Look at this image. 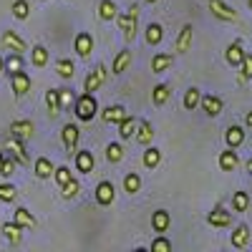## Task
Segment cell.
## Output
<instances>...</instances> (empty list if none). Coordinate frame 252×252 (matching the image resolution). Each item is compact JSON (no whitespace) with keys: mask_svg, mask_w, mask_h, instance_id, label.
<instances>
[{"mask_svg":"<svg viewBox=\"0 0 252 252\" xmlns=\"http://www.w3.org/2000/svg\"><path fill=\"white\" fill-rule=\"evenodd\" d=\"M73 109H76V119H81V121H91V119L96 116V111H98L94 94H83V96H78V98L73 101Z\"/></svg>","mask_w":252,"mask_h":252,"instance_id":"obj_1","label":"cell"},{"mask_svg":"<svg viewBox=\"0 0 252 252\" xmlns=\"http://www.w3.org/2000/svg\"><path fill=\"white\" fill-rule=\"evenodd\" d=\"M136 18H139V8H136V5H131L126 15H116V20H119V28L124 31L126 40H131V38L136 35Z\"/></svg>","mask_w":252,"mask_h":252,"instance_id":"obj_2","label":"cell"},{"mask_svg":"<svg viewBox=\"0 0 252 252\" xmlns=\"http://www.w3.org/2000/svg\"><path fill=\"white\" fill-rule=\"evenodd\" d=\"M209 10H212L215 18L224 20V23H235L237 20V10H232L224 0H209Z\"/></svg>","mask_w":252,"mask_h":252,"instance_id":"obj_3","label":"cell"},{"mask_svg":"<svg viewBox=\"0 0 252 252\" xmlns=\"http://www.w3.org/2000/svg\"><path fill=\"white\" fill-rule=\"evenodd\" d=\"M199 106L204 109L207 116H220L222 109H224V101H222L220 96H215V94H207V96L199 98Z\"/></svg>","mask_w":252,"mask_h":252,"instance_id":"obj_4","label":"cell"},{"mask_svg":"<svg viewBox=\"0 0 252 252\" xmlns=\"http://www.w3.org/2000/svg\"><path fill=\"white\" fill-rule=\"evenodd\" d=\"M10 86L15 91V96H26L31 91V76L26 71H15L10 73Z\"/></svg>","mask_w":252,"mask_h":252,"instance_id":"obj_5","label":"cell"},{"mask_svg":"<svg viewBox=\"0 0 252 252\" xmlns=\"http://www.w3.org/2000/svg\"><path fill=\"white\" fill-rule=\"evenodd\" d=\"M103 81H106V68H103V66L94 68V71L89 73L86 83H83V94H94L98 86H103Z\"/></svg>","mask_w":252,"mask_h":252,"instance_id":"obj_6","label":"cell"},{"mask_svg":"<svg viewBox=\"0 0 252 252\" xmlns=\"http://www.w3.org/2000/svg\"><path fill=\"white\" fill-rule=\"evenodd\" d=\"M3 48H8V51H13V53H23V51H28L26 40L20 38L15 31H5V33H3Z\"/></svg>","mask_w":252,"mask_h":252,"instance_id":"obj_7","label":"cell"},{"mask_svg":"<svg viewBox=\"0 0 252 252\" xmlns=\"http://www.w3.org/2000/svg\"><path fill=\"white\" fill-rule=\"evenodd\" d=\"M192 35H194V28H192V23H187V26L179 31V35H177L174 51H177V53H187L189 48H192Z\"/></svg>","mask_w":252,"mask_h":252,"instance_id":"obj_8","label":"cell"},{"mask_svg":"<svg viewBox=\"0 0 252 252\" xmlns=\"http://www.w3.org/2000/svg\"><path fill=\"white\" fill-rule=\"evenodd\" d=\"M207 224H212V227H229V224H232V215L224 212L222 207H215L212 212L207 215Z\"/></svg>","mask_w":252,"mask_h":252,"instance_id":"obj_9","label":"cell"},{"mask_svg":"<svg viewBox=\"0 0 252 252\" xmlns=\"http://www.w3.org/2000/svg\"><path fill=\"white\" fill-rule=\"evenodd\" d=\"M73 48H76V53H78L81 58H89L91 51H94V38H91L89 33H78L76 40H73Z\"/></svg>","mask_w":252,"mask_h":252,"instance_id":"obj_10","label":"cell"},{"mask_svg":"<svg viewBox=\"0 0 252 252\" xmlns=\"http://www.w3.org/2000/svg\"><path fill=\"white\" fill-rule=\"evenodd\" d=\"M217 161H220V169H222V172H235L237 166H240V157H237V152H235V149H229V146H227V152L220 154Z\"/></svg>","mask_w":252,"mask_h":252,"instance_id":"obj_11","label":"cell"},{"mask_svg":"<svg viewBox=\"0 0 252 252\" xmlns=\"http://www.w3.org/2000/svg\"><path fill=\"white\" fill-rule=\"evenodd\" d=\"M13 222L20 224V227H26V229H35V227H38V220L28 212L26 207H18V209H15V212H13Z\"/></svg>","mask_w":252,"mask_h":252,"instance_id":"obj_12","label":"cell"},{"mask_svg":"<svg viewBox=\"0 0 252 252\" xmlns=\"http://www.w3.org/2000/svg\"><path fill=\"white\" fill-rule=\"evenodd\" d=\"M224 144L229 146V149L242 146L245 144V129H242V126H229V129L224 131Z\"/></svg>","mask_w":252,"mask_h":252,"instance_id":"obj_13","label":"cell"},{"mask_svg":"<svg viewBox=\"0 0 252 252\" xmlns=\"http://www.w3.org/2000/svg\"><path fill=\"white\" fill-rule=\"evenodd\" d=\"M5 149L8 152H13V157H15V161L18 164H28V154H26V146H23V141H20V139H15V136H10L8 139V144H5Z\"/></svg>","mask_w":252,"mask_h":252,"instance_id":"obj_14","label":"cell"},{"mask_svg":"<svg viewBox=\"0 0 252 252\" xmlns=\"http://www.w3.org/2000/svg\"><path fill=\"white\" fill-rule=\"evenodd\" d=\"M242 58H245V48H242L240 40H235V43H229V46H227V51H224V61L229 63V66H240Z\"/></svg>","mask_w":252,"mask_h":252,"instance_id":"obj_15","label":"cell"},{"mask_svg":"<svg viewBox=\"0 0 252 252\" xmlns=\"http://www.w3.org/2000/svg\"><path fill=\"white\" fill-rule=\"evenodd\" d=\"M10 136L20 139V141H26L33 136V124L31 121H13L10 124Z\"/></svg>","mask_w":252,"mask_h":252,"instance_id":"obj_16","label":"cell"},{"mask_svg":"<svg viewBox=\"0 0 252 252\" xmlns=\"http://www.w3.org/2000/svg\"><path fill=\"white\" fill-rule=\"evenodd\" d=\"M169 224H172V217H169V212H164V209H157V212L152 215V227H154V232L164 235L166 229H169Z\"/></svg>","mask_w":252,"mask_h":252,"instance_id":"obj_17","label":"cell"},{"mask_svg":"<svg viewBox=\"0 0 252 252\" xmlns=\"http://www.w3.org/2000/svg\"><path fill=\"white\" fill-rule=\"evenodd\" d=\"M96 202L103 204V207H109L114 202V184L111 182H101L96 187Z\"/></svg>","mask_w":252,"mask_h":252,"instance_id":"obj_18","label":"cell"},{"mask_svg":"<svg viewBox=\"0 0 252 252\" xmlns=\"http://www.w3.org/2000/svg\"><path fill=\"white\" fill-rule=\"evenodd\" d=\"M172 63H174L172 53H157L152 58V73H164L166 68H172Z\"/></svg>","mask_w":252,"mask_h":252,"instance_id":"obj_19","label":"cell"},{"mask_svg":"<svg viewBox=\"0 0 252 252\" xmlns=\"http://www.w3.org/2000/svg\"><path fill=\"white\" fill-rule=\"evenodd\" d=\"M76 144H78V129H76V124L63 126V146H66L71 154H76V152H73Z\"/></svg>","mask_w":252,"mask_h":252,"instance_id":"obj_20","label":"cell"},{"mask_svg":"<svg viewBox=\"0 0 252 252\" xmlns=\"http://www.w3.org/2000/svg\"><path fill=\"white\" fill-rule=\"evenodd\" d=\"M229 242H232V247H237V250L247 247V242H250V227H247V224H237Z\"/></svg>","mask_w":252,"mask_h":252,"instance_id":"obj_21","label":"cell"},{"mask_svg":"<svg viewBox=\"0 0 252 252\" xmlns=\"http://www.w3.org/2000/svg\"><path fill=\"white\" fill-rule=\"evenodd\" d=\"M144 35H146V43H149V46H159L164 40V28L159 23H149L146 31H144Z\"/></svg>","mask_w":252,"mask_h":252,"instance_id":"obj_22","label":"cell"},{"mask_svg":"<svg viewBox=\"0 0 252 252\" xmlns=\"http://www.w3.org/2000/svg\"><path fill=\"white\" fill-rule=\"evenodd\" d=\"M76 169L83 174L94 172V154L91 152H76Z\"/></svg>","mask_w":252,"mask_h":252,"instance_id":"obj_23","label":"cell"},{"mask_svg":"<svg viewBox=\"0 0 252 252\" xmlns=\"http://www.w3.org/2000/svg\"><path fill=\"white\" fill-rule=\"evenodd\" d=\"M136 141L144 146V144H152V139H154V129H152V124L149 121H139V126H136Z\"/></svg>","mask_w":252,"mask_h":252,"instance_id":"obj_24","label":"cell"},{"mask_svg":"<svg viewBox=\"0 0 252 252\" xmlns=\"http://www.w3.org/2000/svg\"><path fill=\"white\" fill-rule=\"evenodd\" d=\"M23 232H26V227H20V224H15V222H5V224H3V235H5L13 245H18L20 240H23Z\"/></svg>","mask_w":252,"mask_h":252,"instance_id":"obj_25","label":"cell"},{"mask_svg":"<svg viewBox=\"0 0 252 252\" xmlns=\"http://www.w3.org/2000/svg\"><path fill=\"white\" fill-rule=\"evenodd\" d=\"M172 96V89L166 86V83H157L154 91H152V101H154V106H164L166 101H169Z\"/></svg>","mask_w":252,"mask_h":252,"instance_id":"obj_26","label":"cell"},{"mask_svg":"<svg viewBox=\"0 0 252 252\" xmlns=\"http://www.w3.org/2000/svg\"><path fill=\"white\" fill-rule=\"evenodd\" d=\"M136 126H139V119L126 116V119L119 124V136H121V139H131V136L136 134Z\"/></svg>","mask_w":252,"mask_h":252,"instance_id":"obj_27","label":"cell"},{"mask_svg":"<svg viewBox=\"0 0 252 252\" xmlns=\"http://www.w3.org/2000/svg\"><path fill=\"white\" fill-rule=\"evenodd\" d=\"M129 63H131V51H119L116 53V58H114V66H111V71L114 73H124L126 68H129Z\"/></svg>","mask_w":252,"mask_h":252,"instance_id":"obj_28","label":"cell"},{"mask_svg":"<svg viewBox=\"0 0 252 252\" xmlns=\"http://www.w3.org/2000/svg\"><path fill=\"white\" fill-rule=\"evenodd\" d=\"M126 116H129V114L124 111V106H109L106 111H103V121H106V124H121Z\"/></svg>","mask_w":252,"mask_h":252,"instance_id":"obj_29","label":"cell"},{"mask_svg":"<svg viewBox=\"0 0 252 252\" xmlns=\"http://www.w3.org/2000/svg\"><path fill=\"white\" fill-rule=\"evenodd\" d=\"M116 15H119L116 3H111V0H101V5H98V18H101V20H114Z\"/></svg>","mask_w":252,"mask_h":252,"instance_id":"obj_30","label":"cell"},{"mask_svg":"<svg viewBox=\"0 0 252 252\" xmlns=\"http://www.w3.org/2000/svg\"><path fill=\"white\" fill-rule=\"evenodd\" d=\"M35 177H38V179H48V177H53V164H51V159L40 157V159L35 161Z\"/></svg>","mask_w":252,"mask_h":252,"instance_id":"obj_31","label":"cell"},{"mask_svg":"<svg viewBox=\"0 0 252 252\" xmlns=\"http://www.w3.org/2000/svg\"><path fill=\"white\" fill-rule=\"evenodd\" d=\"M3 71H8V76L15 73V71H23V53H13V56H8L5 63H3Z\"/></svg>","mask_w":252,"mask_h":252,"instance_id":"obj_32","label":"cell"},{"mask_svg":"<svg viewBox=\"0 0 252 252\" xmlns=\"http://www.w3.org/2000/svg\"><path fill=\"white\" fill-rule=\"evenodd\" d=\"M159 161H161V152L157 149V146H149V149L144 152V166L146 169H157Z\"/></svg>","mask_w":252,"mask_h":252,"instance_id":"obj_33","label":"cell"},{"mask_svg":"<svg viewBox=\"0 0 252 252\" xmlns=\"http://www.w3.org/2000/svg\"><path fill=\"white\" fill-rule=\"evenodd\" d=\"M199 98H202V91L192 86V89L184 94V109H187V111H194V109L199 106Z\"/></svg>","mask_w":252,"mask_h":252,"instance_id":"obj_34","label":"cell"},{"mask_svg":"<svg viewBox=\"0 0 252 252\" xmlns=\"http://www.w3.org/2000/svg\"><path fill=\"white\" fill-rule=\"evenodd\" d=\"M106 159H109L111 164H119V161L124 159V146H121L119 141H111V144L106 146Z\"/></svg>","mask_w":252,"mask_h":252,"instance_id":"obj_35","label":"cell"},{"mask_svg":"<svg viewBox=\"0 0 252 252\" xmlns=\"http://www.w3.org/2000/svg\"><path fill=\"white\" fill-rule=\"evenodd\" d=\"M46 106H48V114L56 116L61 111V103H58V89H51L46 91Z\"/></svg>","mask_w":252,"mask_h":252,"instance_id":"obj_36","label":"cell"},{"mask_svg":"<svg viewBox=\"0 0 252 252\" xmlns=\"http://www.w3.org/2000/svg\"><path fill=\"white\" fill-rule=\"evenodd\" d=\"M237 68H240V81H250L252 78V53L245 51V58H242V63Z\"/></svg>","mask_w":252,"mask_h":252,"instance_id":"obj_37","label":"cell"},{"mask_svg":"<svg viewBox=\"0 0 252 252\" xmlns=\"http://www.w3.org/2000/svg\"><path fill=\"white\" fill-rule=\"evenodd\" d=\"M31 58H33V66L43 68L46 63H48V51H46L43 46H35V48L31 51Z\"/></svg>","mask_w":252,"mask_h":252,"instance_id":"obj_38","label":"cell"},{"mask_svg":"<svg viewBox=\"0 0 252 252\" xmlns=\"http://www.w3.org/2000/svg\"><path fill=\"white\" fill-rule=\"evenodd\" d=\"M247 207H250L247 192H235V197H232V209H235V212H247Z\"/></svg>","mask_w":252,"mask_h":252,"instance_id":"obj_39","label":"cell"},{"mask_svg":"<svg viewBox=\"0 0 252 252\" xmlns=\"http://www.w3.org/2000/svg\"><path fill=\"white\" fill-rule=\"evenodd\" d=\"M124 189L129 194H136L139 189H141V177L139 174H126V179H124Z\"/></svg>","mask_w":252,"mask_h":252,"instance_id":"obj_40","label":"cell"},{"mask_svg":"<svg viewBox=\"0 0 252 252\" xmlns=\"http://www.w3.org/2000/svg\"><path fill=\"white\" fill-rule=\"evenodd\" d=\"M56 71H58V76H63V78H71V76H73V63H71L68 58H61V61L56 63Z\"/></svg>","mask_w":252,"mask_h":252,"instance_id":"obj_41","label":"cell"},{"mask_svg":"<svg viewBox=\"0 0 252 252\" xmlns=\"http://www.w3.org/2000/svg\"><path fill=\"white\" fill-rule=\"evenodd\" d=\"M28 13H31V8H28L26 0H15V3H13V15H15L18 20H26Z\"/></svg>","mask_w":252,"mask_h":252,"instance_id":"obj_42","label":"cell"},{"mask_svg":"<svg viewBox=\"0 0 252 252\" xmlns=\"http://www.w3.org/2000/svg\"><path fill=\"white\" fill-rule=\"evenodd\" d=\"M73 101H76V98H73V94H71L68 89H63V91L58 89V103H61V111H66L68 106H73Z\"/></svg>","mask_w":252,"mask_h":252,"instance_id":"obj_43","label":"cell"},{"mask_svg":"<svg viewBox=\"0 0 252 252\" xmlns=\"http://www.w3.org/2000/svg\"><path fill=\"white\" fill-rule=\"evenodd\" d=\"M15 194H18V189L13 184H0V199L3 202H13Z\"/></svg>","mask_w":252,"mask_h":252,"instance_id":"obj_44","label":"cell"},{"mask_svg":"<svg viewBox=\"0 0 252 252\" xmlns=\"http://www.w3.org/2000/svg\"><path fill=\"white\" fill-rule=\"evenodd\" d=\"M15 174V161L13 159H3V164H0V177H3V179H8V177H13Z\"/></svg>","mask_w":252,"mask_h":252,"instance_id":"obj_45","label":"cell"},{"mask_svg":"<svg viewBox=\"0 0 252 252\" xmlns=\"http://www.w3.org/2000/svg\"><path fill=\"white\" fill-rule=\"evenodd\" d=\"M53 177L58 182V187H63L68 179H71V172H68V166H58V169H53Z\"/></svg>","mask_w":252,"mask_h":252,"instance_id":"obj_46","label":"cell"},{"mask_svg":"<svg viewBox=\"0 0 252 252\" xmlns=\"http://www.w3.org/2000/svg\"><path fill=\"white\" fill-rule=\"evenodd\" d=\"M61 189H63V197L71 199V197H76V194H78V182H76V179H68V182L63 184Z\"/></svg>","mask_w":252,"mask_h":252,"instance_id":"obj_47","label":"cell"},{"mask_svg":"<svg viewBox=\"0 0 252 252\" xmlns=\"http://www.w3.org/2000/svg\"><path fill=\"white\" fill-rule=\"evenodd\" d=\"M152 250H154V252H169V250H172V242L166 240V237H157V240L152 242Z\"/></svg>","mask_w":252,"mask_h":252,"instance_id":"obj_48","label":"cell"},{"mask_svg":"<svg viewBox=\"0 0 252 252\" xmlns=\"http://www.w3.org/2000/svg\"><path fill=\"white\" fill-rule=\"evenodd\" d=\"M245 124L250 126V129H252V111H247V116H245Z\"/></svg>","mask_w":252,"mask_h":252,"instance_id":"obj_49","label":"cell"},{"mask_svg":"<svg viewBox=\"0 0 252 252\" xmlns=\"http://www.w3.org/2000/svg\"><path fill=\"white\" fill-rule=\"evenodd\" d=\"M245 166H247V172H250V174H252V159H250V161H247V164H245Z\"/></svg>","mask_w":252,"mask_h":252,"instance_id":"obj_50","label":"cell"},{"mask_svg":"<svg viewBox=\"0 0 252 252\" xmlns=\"http://www.w3.org/2000/svg\"><path fill=\"white\" fill-rule=\"evenodd\" d=\"M3 63H5V58H3V56H0V71H3Z\"/></svg>","mask_w":252,"mask_h":252,"instance_id":"obj_51","label":"cell"},{"mask_svg":"<svg viewBox=\"0 0 252 252\" xmlns=\"http://www.w3.org/2000/svg\"><path fill=\"white\" fill-rule=\"evenodd\" d=\"M3 159H5V154H3V152H0V164H3Z\"/></svg>","mask_w":252,"mask_h":252,"instance_id":"obj_52","label":"cell"},{"mask_svg":"<svg viewBox=\"0 0 252 252\" xmlns=\"http://www.w3.org/2000/svg\"><path fill=\"white\" fill-rule=\"evenodd\" d=\"M146 3H157V0H146Z\"/></svg>","mask_w":252,"mask_h":252,"instance_id":"obj_53","label":"cell"},{"mask_svg":"<svg viewBox=\"0 0 252 252\" xmlns=\"http://www.w3.org/2000/svg\"><path fill=\"white\" fill-rule=\"evenodd\" d=\"M247 3H250V5H252V0H247Z\"/></svg>","mask_w":252,"mask_h":252,"instance_id":"obj_54","label":"cell"}]
</instances>
